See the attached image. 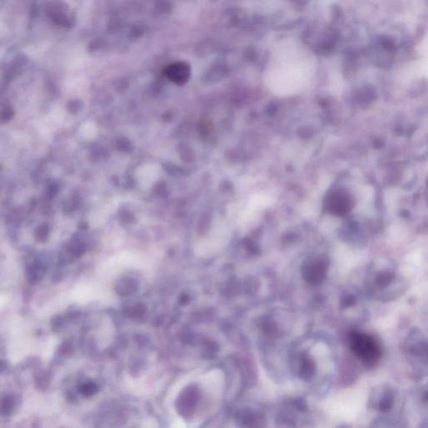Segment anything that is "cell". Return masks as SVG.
Segmentation results:
<instances>
[{"instance_id": "cell-8", "label": "cell", "mask_w": 428, "mask_h": 428, "mask_svg": "<svg viewBox=\"0 0 428 428\" xmlns=\"http://www.w3.org/2000/svg\"><path fill=\"white\" fill-rule=\"evenodd\" d=\"M197 402V392L194 390H190L183 395L181 400V408L183 409L184 412L187 411L190 412L191 409L194 407Z\"/></svg>"}, {"instance_id": "cell-10", "label": "cell", "mask_w": 428, "mask_h": 428, "mask_svg": "<svg viewBox=\"0 0 428 428\" xmlns=\"http://www.w3.org/2000/svg\"><path fill=\"white\" fill-rule=\"evenodd\" d=\"M132 280H124L121 282V284L118 288V290H120L121 294H129L132 293L134 290H136V283H132Z\"/></svg>"}, {"instance_id": "cell-2", "label": "cell", "mask_w": 428, "mask_h": 428, "mask_svg": "<svg viewBox=\"0 0 428 428\" xmlns=\"http://www.w3.org/2000/svg\"><path fill=\"white\" fill-rule=\"evenodd\" d=\"M44 11L46 16L60 27L69 28L73 25L72 16L68 13V7L61 0L49 1L45 5Z\"/></svg>"}, {"instance_id": "cell-9", "label": "cell", "mask_w": 428, "mask_h": 428, "mask_svg": "<svg viewBox=\"0 0 428 428\" xmlns=\"http://www.w3.org/2000/svg\"><path fill=\"white\" fill-rule=\"evenodd\" d=\"M13 408H14V401L12 397L6 396L3 398L0 406L1 412L3 413V415H9L12 412Z\"/></svg>"}, {"instance_id": "cell-5", "label": "cell", "mask_w": 428, "mask_h": 428, "mask_svg": "<svg viewBox=\"0 0 428 428\" xmlns=\"http://www.w3.org/2000/svg\"><path fill=\"white\" fill-rule=\"evenodd\" d=\"M315 363L313 358L306 353L302 354L298 362V374L303 380H310L315 373Z\"/></svg>"}, {"instance_id": "cell-11", "label": "cell", "mask_w": 428, "mask_h": 428, "mask_svg": "<svg viewBox=\"0 0 428 428\" xmlns=\"http://www.w3.org/2000/svg\"><path fill=\"white\" fill-rule=\"evenodd\" d=\"M356 298L355 296L352 295H346L344 296L341 299V307L342 309H347L350 308L356 305Z\"/></svg>"}, {"instance_id": "cell-1", "label": "cell", "mask_w": 428, "mask_h": 428, "mask_svg": "<svg viewBox=\"0 0 428 428\" xmlns=\"http://www.w3.org/2000/svg\"><path fill=\"white\" fill-rule=\"evenodd\" d=\"M349 346L353 354L368 366L376 365L382 353L380 343L374 336L361 332L350 333Z\"/></svg>"}, {"instance_id": "cell-4", "label": "cell", "mask_w": 428, "mask_h": 428, "mask_svg": "<svg viewBox=\"0 0 428 428\" xmlns=\"http://www.w3.org/2000/svg\"><path fill=\"white\" fill-rule=\"evenodd\" d=\"M166 76L177 84H182L187 82L190 76V67L186 63H175L166 69Z\"/></svg>"}, {"instance_id": "cell-12", "label": "cell", "mask_w": 428, "mask_h": 428, "mask_svg": "<svg viewBox=\"0 0 428 428\" xmlns=\"http://www.w3.org/2000/svg\"><path fill=\"white\" fill-rule=\"evenodd\" d=\"M97 391V387L94 383L89 382L84 384L81 388V392L84 395H91L95 394Z\"/></svg>"}, {"instance_id": "cell-3", "label": "cell", "mask_w": 428, "mask_h": 428, "mask_svg": "<svg viewBox=\"0 0 428 428\" xmlns=\"http://www.w3.org/2000/svg\"><path fill=\"white\" fill-rule=\"evenodd\" d=\"M329 263L324 259L311 260L302 268V275L305 280L313 285H319L326 280Z\"/></svg>"}, {"instance_id": "cell-7", "label": "cell", "mask_w": 428, "mask_h": 428, "mask_svg": "<svg viewBox=\"0 0 428 428\" xmlns=\"http://www.w3.org/2000/svg\"><path fill=\"white\" fill-rule=\"evenodd\" d=\"M394 279H395L394 273L391 271L380 272L376 276L375 283L378 288L383 289V288L389 286L390 284L394 280Z\"/></svg>"}, {"instance_id": "cell-6", "label": "cell", "mask_w": 428, "mask_h": 428, "mask_svg": "<svg viewBox=\"0 0 428 428\" xmlns=\"http://www.w3.org/2000/svg\"><path fill=\"white\" fill-rule=\"evenodd\" d=\"M394 403V396L392 392L389 390H386L382 392V394L380 395L378 401L376 403V409L380 411V412H388L392 409Z\"/></svg>"}]
</instances>
